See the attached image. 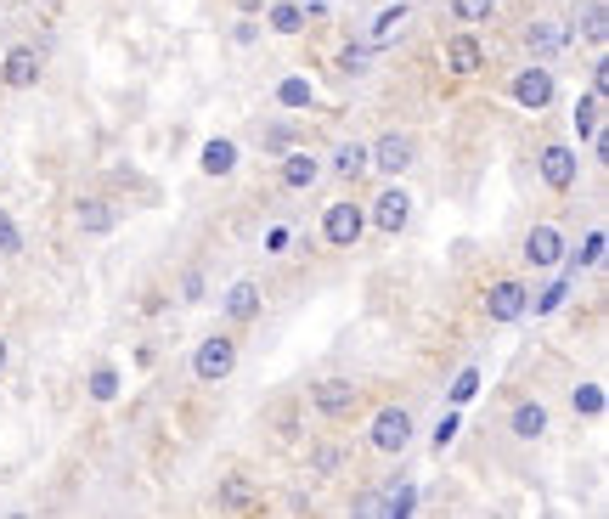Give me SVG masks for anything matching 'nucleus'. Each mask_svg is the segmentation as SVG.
<instances>
[{
	"label": "nucleus",
	"instance_id": "1",
	"mask_svg": "<svg viewBox=\"0 0 609 519\" xmlns=\"http://www.w3.org/2000/svg\"><path fill=\"white\" fill-rule=\"evenodd\" d=\"M232 367H237L232 333H209V339L192 350V378H198V384H220V378H232Z\"/></svg>",
	"mask_w": 609,
	"mask_h": 519
},
{
	"label": "nucleus",
	"instance_id": "2",
	"mask_svg": "<svg viewBox=\"0 0 609 519\" xmlns=\"http://www.w3.org/2000/svg\"><path fill=\"white\" fill-rule=\"evenodd\" d=\"M361 232H367V209L350 204V198H339V204L322 209V237H328L333 249H356Z\"/></svg>",
	"mask_w": 609,
	"mask_h": 519
},
{
	"label": "nucleus",
	"instance_id": "3",
	"mask_svg": "<svg viewBox=\"0 0 609 519\" xmlns=\"http://www.w3.org/2000/svg\"><path fill=\"white\" fill-rule=\"evenodd\" d=\"M367 441H373V452H384V457L406 452V446H412V412L406 407H384L373 418V429H367Z\"/></svg>",
	"mask_w": 609,
	"mask_h": 519
},
{
	"label": "nucleus",
	"instance_id": "4",
	"mask_svg": "<svg viewBox=\"0 0 609 519\" xmlns=\"http://www.w3.org/2000/svg\"><path fill=\"white\" fill-rule=\"evenodd\" d=\"M412 136H401V130H384L373 147H367V170H384V175H406L412 170Z\"/></svg>",
	"mask_w": 609,
	"mask_h": 519
},
{
	"label": "nucleus",
	"instance_id": "5",
	"mask_svg": "<svg viewBox=\"0 0 609 519\" xmlns=\"http://www.w3.org/2000/svg\"><path fill=\"white\" fill-rule=\"evenodd\" d=\"M525 311H531V288L525 283L502 277V283L485 288V316H491V322H519Z\"/></svg>",
	"mask_w": 609,
	"mask_h": 519
},
{
	"label": "nucleus",
	"instance_id": "6",
	"mask_svg": "<svg viewBox=\"0 0 609 519\" xmlns=\"http://www.w3.org/2000/svg\"><path fill=\"white\" fill-rule=\"evenodd\" d=\"M311 407L322 412V418H350V412L361 407L356 378H322V384L311 390Z\"/></svg>",
	"mask_w": 609,
	"mask_h": 519
},
{
	"label": "nucleus",
	"instance_id": "7",
	"mask_svg": "<svg viewBox=\"0 0 609 519\" xmlns=\"http://www.w3.org/2000/svg\"><path fill=\"white\" fill-rule=\"evenodd\" d=\"M536 164H542V181L553 192H570V187H576V175H581L576 147H564V142H547L542 153H536Z\"/></svg>",
	"mask_w": 609,
	"mask_h": 519
},
{
	"label": "nucleus",
	"instance_id": "8",
	"mask_svg": "<svg viewBox=\"0 0 609 519\" xmlns=\"http://www.w3.org/2000/svg\"><path fill=\"white\" fill-rule=\"evenodd\" d=\"M519 254H525V260H531V266H559L564 260V237H559V226H531V232H525V243H519Z\"/></svg>",
	"mask_w": 609,
	"mask_h": 519
},
{
	"label": "nucleus",
	"instance_id": "9",
	"mask_svg": "<svg viewBox=\"0 0 609 519\" xmlns=\"http://www.w3.org/2000/svg\"><path fill=\"white\" fill-rule=\"evenodd\" d=\"M553 91H559V85H553L547 63H531L525 74L514 79V102H519V108H536V113H542L547 102H553Z\"/></svg>",
	"mask_w": 609,
	"mask_h": 519
},
{
	"label": "nucleus",
	"instance_id": "10",
	"mask_svg": "<svg viewBox=\"0 0 609 519\" xmlns=\"http://www.w3.org/2000/svg\"><path fill=\"white\" fill-rule=\"evenodd\" d=\"M0 85H12V91L40 85V51H34V46H12V51H6V63H0Z\"/></svg>",
	"mask_w": 609,
	"mask_h": 519
},
{
	"label": "nucleus",
	"instance_id": "11",
	"mask_svg": "<svg viewBox=\"0 0 609 519\" xmlns=\"http://www.w3.org/2000/svg\"><path fill=\"white\" fill-rule=\"evenodd\" d=\"M367 221H373L378 232H401V226L412 221V198H406L401 187L378 192V204H373V215H367Z\"/></svg>",
	"mask_w": 609,
	"mask_h": 519
},
{
	"label": "nucleus",
	"instance_id": "12",
	"mask_svg": "<svg viewBox=\"0 0 609 519\" xmlns=\"http://www.w3.org/2000/svg\"><path fill=\"white\" fill-rule=\"evenodd\" d=\"M74 221H79V232L102 237V232H113V226H119V209H113L108 198H79V204H74Z\"/></svg>",
	"mask_w": 609,
	"mask_h": 519
},
{
	"label": "nucleus",
	"instance_id": "13",
	"mask_svg": "<svg viewBox=\"0 0 609 519\" xmlns=\"http://www.w3.org/2000/svg\"><path fill=\"white\" fill-rule=\"evenodd\" d=\"M446 63H452V74L474 79V74L485 68V51H480V40H474V34H452V40H446Z\"/></svg>",
	"mask_w": 609,
	"mask_h": 519
},
{
	"label": "nucleus",
	"instance_id": "14",
	"mask_svg": "<svg viewBox=\"0 0 609 519\" xmlns=\"http://www.w3.org/2000/svg\"><path fill=\"white\" fill-rule=\"evenodd\" d=\"M564 46H570V34H564L559 23H531V29H525V51H531L536 63H547V57H559Z\"/></svg>",
	"mask_w": 609,
	"mask_h": 519
},
{
	"label": "nucleus",
	"instance_id": "15",
	"mask_svg": "<svg viewBox=\"0 0 609 519\" xmlns=\"http://www.w3.org/2000/svg\"><path fill=\"white\" fill-rule=\"evenodd\" d=\"M508 435H514V441H542L547 435V407L542 401H519L514 418H508Z\"/></svg>",
	"mask_w": 609,
	"mask_h": 519
},
{
	"label": "nucleus",
	"instance_id": "16",
	"mask_svg": "<svg viewBox=\"0 0 609 519\" xmlns=\"http://www.w3.org/2000/svg\"><path fill=\"white\" fill-rule=\"evenodd\" d=\"M316 175H322V158H316V153H288V158H282V187H288V192L316 187Z\"/></svg>",
	"mask_w": 609,
	"mask_h": 519
},
{
	"label": "nucleus",
	"instance_id": "17",
	"mask_svg": "<svg viewBox=\"0 0 609 519\" xmlns=\"http://www.w3.org/2000/svg\"><path fill=\"white\" fill-rule=\"evenodd\" d=\"M220 305H226L232 322H254V316H260V288H254V283H232Z\"/></svg>",
	"mask_w": 609,
	"mask_h": 519
},
{
	"label": "nucleus",
	"instance_id": "18",
	"mask_svg": "<svg viewBox=\"0 0 609 519\" xmlns=\"http://www.w3.org/2000/svg\"><path fill=\"white\" fill-rule=\"evenodd\" d=\"M598 130H604V96L587 91V96L576 102V136H581V142H593Z\"/></svg>",
	"mask_w": 609,
	"mask_h": 519
},
{
	"label": "nucleus",
	"instance_id": "19",
	"mask_svg": "<svg viewBox=\"0 0 609 519\" xmlns=\"http://www.w3.org/2000/svg\"><path fill=\"white\" fill-rule=\"evenodd\" d=\"M198 170L203 175H232L237 170V142H226V136L209 142V147H203V158H198Z\"/></svg>",
	"mask_w": 609,
	"mask_h": 519
},
{
	"label": "nucleus",
	"instance_id": "20",
	"mask_svg": "<svg viewBox=\"0 0 609 519\" xmlns=\"http://www.w3.org/2000/svg\"><path fill=\"white\" fill-rule=\"evenodd\" d=\"M412 23V6H390V12H378V23H373V46H390L395 34Z\"/></svg>",
	"mask_w": 609,
	"mask_h": 519
},
{
	"label": "nucleus",
	"instance_id": "21",
	"mask_svg": "<svg viewBox=\"0 0 609 519\" xmlns=\"http://www.w3.org/2000/svg\"><path fill=\"white\" fill-rule=\"evenodd\" d=\"M361 170H367V147H361V142H344L339 153H333V175H339V181H356Z\"/></svg>",
	"mask_w": 609,
	"mask_h": 519
},
{
	"label": "nucleus",
	"instance_id": "22",
	"mask_svg": "<svg viewBox=\"0 0 609 519\" xmlns=\"http://www.w3.org/2000/svg\"><path fill=\"white\" fill-rule=\"evenodd\" d=\"M576 23H581V40H593V46H604V23H609L604 0H587V12H581Z\"/></svg>",
	"mask_w": 609,
	"mask_h": 519
},
{
	"label": "nucleus",
	"instance_id": "23",
	"mask_svg": "<svg viewBox=\"0 0 609 519\" xmlns=\"http://www.w3.org/2000/svg\"><path fill=\"white\" fill-rule=\"evenodd\" d=\"M570 407H576L581 418H604V384H576Z\"/></svg>",
	"mask_w": 609,
	"mask_h": 519
},
{
	"label": "nucleus",
	"instance_id": "24",
	"mask_svg": "<svg viewBox=\"0 0 609 519\" xmlns=\"http://www.w3.org/2000/svg\"><path fill=\"white\" fill-rule=\"evenodd\" d=\"M412 503H418V491H412V486H401V480H395V486L384 491V514H390V519L412 514Z\"/></svg>",
	"mask_w": 609,
	"mask_h": 519
},
{
	"label": "nucleus",
	"instance_id": "25",
	"mask_svg": "<svg viewBox=\"0 0 609 519\" xmlns=\"http://www.w3.org/2000/svg\"><path fill=\"white\" fill-rule=\"evenodd\" d=\"M113 395H119V367H96L91 373V401H113Z\"/></svg>",
	"mask_w": 609,
	"mask_h": 519
},
{
	"label": "nucleus",
	"instance_id": "26",
	"mask_svg": "<svg viewBox=\"0 0 609 519\" xmlns=\"http://www.w3.org/2000/svg\"><path fill=\"white\" fill-rule=\"evenodd\" d=\"M457 23H491V12H497V0H452Z\"/></svg>",
	"mask_w": 609,
	"mask_h": 519
},
{
	"label": "nucleus",
	"instance_id": "27",
	"mask_svg": "<svg viewBox=\"0 0 609 519\" xmlns=\"http://www.w3.org/2000/svg\"><path fill=\"white\" fill-rule=\"evenodd\" d=\"M271 29L277 34H299L305 29V6H277V12H271Z\"/></svg>",
	"mask_w": 609,
	"mask_h": 519
},
{
	"label": "nucleus",
	"instance_id": "28",
	"mask_svg": "<svg viewBox=\"0 0 609 519\" xmlns=\"http://www.w3.org/2000/svg\"><path fill=\"white\" fill-rule=\"evenodd\" d=\"M277 102H282V108H305V102H311V85H305V79H282Z\"/></svg>",
	"mask_w": 609,
	"mask_h": 519
},
{
	"label": "nucleus",
	"instance_id": "29",
	"mask_svg": "<svg viewBox=\"0 0 609 519\" xmlns=\"http://www.w3.org/2000/svg\"><path fill=\"white\" fill-rule=\"evenodd\" d=\"M0 254H23V232H17V221L0 209Z\"/></svg>",
	"mask_w": 609,
	"mask_h": 519
},
{
	"label": "nucleus",
	"instance_id": "30",
	"mask_svg": "<svg viewBox=\"0 0 609 519\" xmlns=\"http://www.w3.org/2000/svg\"><path fill=\"white\" fill-rule=\"evenodd\" d=\"M604 260V232H587V243H581V254H576V266H598Z\"/></svg>",
	"mask_w": 609,
	"mask_h": 519
},
{
	"label": "nucleus",
	"instance_id": "31",
	"mask_svg": "<svg viewBox=\"0 0 609 519\" xmlns=\"http://www.w3.org/2000/svg\"><path fill=\"white\" fill-rule=\"evenodd\" d=\"M474 390H480V373H474V367H469V373L457 378V390H452V401H457V407H463V401H474Z\"/></svg>",
	"mask_w": 609,
	"mask_h": 519
},
{
	"label": "nucleus",
	"instance_id": "32",
	"mask_svg": "<svg viewBox=\"0 0 609 519\" xmlns=\"http://www.w3.org/2000/svg\"><path fill=\"white\" fill-rule=\"evenodd\" d=\"M356 514H384V491H361V497H356Z\"/></svg>",
	"mask_w": 609,
	"mask_h": 519
},
{
	"label": "nucleus",
	"instance_id": "33",
	"mask_svg": "<svg viewBox=\"0 0 609 519\" xmlns=\"http://www.w3.org/2000/svg\"><path fill=\"white\" fill-rule=\"evenodd\" d=\"M452 435H457V412H446V418L435 424V446H440V452H446V441H452Z\"/></svg>",
	"mask_w": 609,
	"mask_h": 519
},
{
	"label": "nucleus",
	"instance_id": "34",
	"mask_svg": "<svg viewBox=\"0 0 609 519\" xmlns=\"http://www.w3.org/2000/svg\"><path fill=\"white\" fill-rule=\"evenodd\" d=\"M220 503H226V508H243V503H249V486H243V480H232V486H226V497H220Z\"/></svg>",
	"mask_w": 609,
	"mask_h": 519
},
{
	"label": "nucleus",
	"instance_id": "35",
	"mask_svg": "<svg viewBox=\"0 0 609 519\" xmlns=\"http://www.w3.org/2000/svg\"><path fill=\"white\" fill-rule=\"evenodd\" d=\"M339 68H344V74H361V68H367V51H344Z\"/></svg>",
	"mask_w": 609,
	"mask_h": 519
},
{
	"label": "nucleus",
	"instance_id": "36",
	"mask_svg": "<svg viewBox=\"0 0 609 519\" xmlns=\"http://www.w3.org/2000/svg\"><path fill=\"white\" fill-rule=\"evenodd\" d=\"M559 299H564V283H553V288H547L542 299H531V305H536V311H553V305H559Z\"/></svg>",
	"mask_w": 609,
	"mask_h": 519
},
{
	"label": "nucleus",
	"instance_id": "37",
	"mask_svg": "<svg viewBox=\"0 0 609 519\" xmlns=\"http://www.w3.org/2000/svg\"><path fill=\"white\" fill-rule=\"evenodd\" d=\"M181 294H187V299H203V271H187V283H181Z\"/></svg>",
	"mask_w": 609,
	"mask_h": 519
},
{
	"label": "nucleus",
	"instance_id": "38",
	"mask_svg": "<svg viewBox=\"0 0 609 519\" xmlns=\"http://www.w3.org/2000/svg\"><path fill=\"white\" fill-rule=\"evenodd\" d=\"M237 6H243V12H260V6H266V0H237Z\"/></svg>",
	"mask_w": 609,
	"mask_h": 519
},
{
	"label": "nucleus",
	"instance_id": "39",
	"mask_svg": "<svg viewBox=\"0 0 609 519\" xmlns=\"http://www.w3.org/2000/svg\"><path fill=\"white\" fill-rule=\"evenodd\" d=\"M0 373H6V339H0Z\"/></svg>",
	"mask_w": 609,
	"mask_h": 519
}]
</instances>
